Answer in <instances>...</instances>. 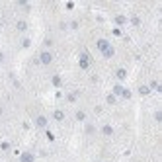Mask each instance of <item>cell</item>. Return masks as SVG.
<instances>
[{
  "label": "cell",
  "instance_id": "4fadbf2b",
  "mask_svg": "<svg viewBox=\"0 0 162 162\" xmlns=\"http://www.w3.org/2000/svg\"><path fill=\"white\" fill-rule=\"evenodd\" d=\"M115 102H117V98H115L113 94H110V96H107V103H110V106H113Z\"/></svg>",
  "mask_w": 162,
  "mask_h": 162
},
{
  "label": "cell",
  "instance_id": "30bf717a",
  "mask_svg": "<svg viewBox=\"0 0 162 162\" xmlns=\"http://www.w3.org/2000/svg\"><path fill=\"white\" fill-rule=\"evenodd\" d=\"M139 94L141 96H148V94H151V88H148V86H139Z\"/></svg>",
  "mask_w": 162,
  "mask_h": 162
},
{
  "label": "cell",
  "instance_id": "3957f363",
  "mask_svg": "<svg viewBox=\"0 0 162 162\" xmlns=\"http://www.w3.org/2000/svg\"><path fill=\"white\" fill-rule=\"evenodd\" d=\"M33 123H35V127H37V129H45V127H47L49 125V119L47 117H45V115H37V117H35V121H33Z\"/></svg>",
  "mask_w": 162,
  "mask_h": 162
},
{
  "label": "cell",
  "instance_id": "7a4b0ae2",
  "mask_svg": "<svg viewBox=\"0 0 162 162\" xmlns=\"http://www.w3.org/2000/svg\"><path fill=\"white\" fill-rule=\"evenodd\" d=\"M51 63H53V53L49 51V49H43V51L39 53V65L49 66Z\"/></svg>",
  "mask_w": 162,
  "mask_h": 162
},
{
  "label": "cell",
  "instance_id": "ac0fdd59",
  "mask_svg": "<svg viewBox=\"0 0 162 162\" xmlns=\"http://www.w3.org/2000/svg\"><path fill=\"white\" fill-rule=\"evenodd\" d=\"M4 61H6V55H4V53L0 51V63H4Z\"/></svg>",
  "mask_w": 162,
  "mask_h": 162
},
{
  "label": "cell",
  "instance_id": "2e32d148",
  "mask_svg": "<svg viewBox=\"0 0 162 162\" xmlns=\"http://www.w3.org/2000/svg\"><path fill=\"white\" fill-rule=\"evenodd\" d=\"M94 131H96V129H94V127L92 125H86V133H88V135H92V133Z\"/></svg>",
  "mask_w": 162,
  "mask_h": 162
},
{
  "label": "cell",
  "instance_id": "e0dca14e",
  "mask_svg": "<svg viewBox=\"0 0 162 162\" xmlns=\"http://www.w3.org/2000/svg\"><path fill=\"white\" fill-rule=\"evenodd\" d=\"M22 45H24V49H26V47H30V45H31V41H30V39H24Z\"/></svg>",
  "mask_w": 162,
  "mask_h": 162
},
{
  "label": "cell",
  "instance_id": "277c9868",
  "mask_svg": "<svg viewBox=\"0 0 162 162\" xmlns=\"http://www.w3.org/2000/svg\"><path fill=\"white\" fill-rule=\"evenodd\" d=\"M80 68H90V57L86 55V53H82L80 55Z\"/></svg>",
  "mask_w": 162,
  "mask_h": 162
},
{
  "label": "cell",
  "instance_id": "7c38bea8",
  "mask_svg": "<svg viewBox=\"0 0 162 162\" xmlns=\"http://www.w3.org/2000/svg\"><path fill=\"white\" fill-rule=\"evenodd\" d=\"M133 96V94H131V90H127V88H123V92H121V98H125V100H129Z\"/></svg>",
  "mask_w": 162,
  "mask_h": 162
},
{
  "label": "cell",
  "instance_id": "d6986e66",
  "mask_svg": "<svg viewBox=\"0 0 162 162\" xmlns=\"http://www.w3.org/2000/svg\"><path fill=\"white\" fill-rule=\"evenodd\" d=\"M2 111H4V110H2V107H0V115H2Z\"/></svg>",
  "mask_w": 162,
  "mask_h": 162
},
{
  "label": "cell",
  "instance_id": "8992f818",
  "mask_svg": "<svg viewBox=\"0 0 162 162\" xmlns=\"http://www.w3.org/2000/svg\"><path fill=\"white\" fill-rule=\"evenodd\" d=\"M20 162H35V156H33L31 152H24V154L20 156Z\"/></svg>",
  "mask_w": 162,
  "mask_h": 162
},
{
  "label": "cell",
  "instance_id": "5bb4252c",
  "mask_svg": "<svg viewBox=\"0 0 162 162\" xmlns=\"http://www.w3.org/2000/svg\"><path fill=\"white\" fill-rule=\"evenodd\" d=\"M115 22H117V24H125L127 18H125V16H117V18H115Z\"/></svg>",
  "mask_w": 162,
  "mask_h": 162
},
{
  "label": "cell",
  "instance_id": "6da1fadb",
  "mask_svg": "<svg viewBox=\"0 0 162 162\" xmlns=\"http://www.w3.org/2000/svg\"><path fill=\"white\" fill-rule=\"evenodd\" d=\"M96 47H98V51L102 53L106 59H111V57L115 55V49L111 47V43H110L107 39H98V41H96Z\"/></svg>",
  "mask_w": 162,
  "mask_h": 162
},
{
  "label": "cell",
  "instance_id": "8fae6325",
  "mask_svg": "<svg viewBox=\"0 0 162 162\" xmlns=\"http://www.w3.org/2000/svg\"><path fill=\"white\" fill-rule=\"evenodd\" d=\"M76 119H78V121H86V111L84 110H78L76 111Z\"/></svg>",
  "mask_w": 162,
  "mask_h": 162
},
{
  "label": "cell",
  "instance_id": "9a60e30c",
  "mask_svg": "<svg viewBox=\"0 0 162 162\" xmlns=\"http://www.w3.org/2000/svg\"><path fill=\"white\" fill-rule=\"evenodd\" d=\"M53 84H55V86H61V76H53Z\"/></svg>",
  "mask_w": 162,
  "mask_h": 162
},
{
  "label": "cell",
  "instance_id": "5b68a950",
  "mask_svg": "<svg viewBox=\"0 0 162 162\" xmlns=\"http://www.w3.org/2000/svg\"><path fill=\"white\" fill-rule=\"evenodd\" d=\"M16 30H18V31H27V22H26V20H18V22H16Z\"/></svg>",
  "mask_w": 162,
  "mask_h": 162
},
{
  "label": "cell",
  "instance_id": "52a82bcc",
  "mask_svg": "<svg viewBox=\"0 0 162 162\" xmlns=\"http://www.w3.org/2000/svg\"><path fill=\"white\" fill-rule=\"evenodd\" d=\"M115 78H117V80H125L127 78V68H117L115 70Z\"/></svg>",
  "mask_w": 162,
  "mask_h": 162
},
{
  "label": "cell",
  "instance_id": "9c48e42d",
  "mask_svg": "<svg viewBox=\"0 0 162 162\" xmlns=\"http://www.w3.org/2000/svg\"><path fill=\"white\" fill-rule=\"evenodd\" d=\"M102 133L106 137H111V135H113V127H111V125H103L102 127Z\"/></svg>",
  "mask_w": 162,
  "mask_h": 162
},
{
  "label": "cell",
  "instance_id": "ba28073f",
  "mask_svg": "<svg viewBox=\"0 0 162 162\" xmlns=\"http://www.w3.org/2000/svg\"><path fill=\"white\" fill-rule=\"evenodd\" d=\"M53 119H55V121H63L65 119V111L63 110H55L53 111Z\"/></svg>",
  "mask_w": 162,
  "mask_h": 162
}]
</instances>
